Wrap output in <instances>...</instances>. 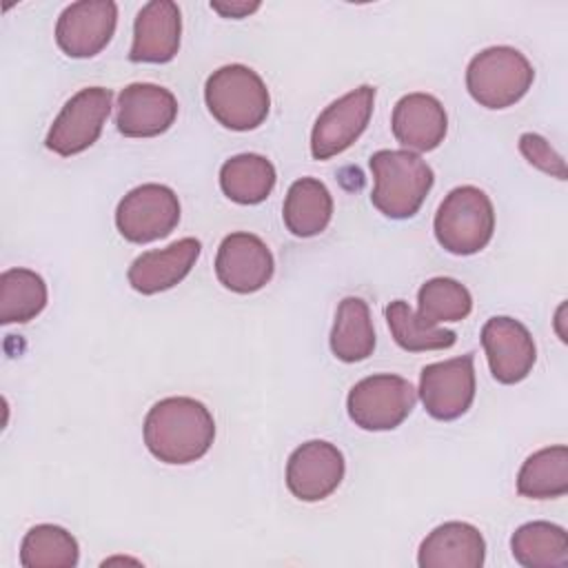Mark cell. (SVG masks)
<instances>
[{"mask_svg":"<svg viewBox=\"0 0 568 568\" xmlns=\"http://www.w3.org/2000/svg\"><path fill=\"white\" fill-rule=\"evenodd\" d=\"M275 180V166L260 153L233 155L220 169V189L237 204L264 202L271 195Z\"/></svg>","mask_w":568,"mask_h":568,"instance_id":"cell-21","label":"cell"},{"mask_svg":"<svg viewBox=\"0 0 568 568\" xmlns=\"http://www.w3.org/2000/svg\"><path fill=\"white\" fill-rule=\"evenodd\" d=\"M118 4L111 0H80L60 13L55 42L69 58H93L113 38Z\"/></svg>","mask_w":568,"mask_h":568,"instance_id":"cell-11","label":"cell"},{"mask_svg":"<svg viewBox=\"0 0 568 568\" xmlns=\"http://www.w3.org/2000/svg\"><path fill=\"white\" fill-rule=\"evenodd\" d=\"M417 390L399 375L379 373L359 379L348 397L346 410L362 430H393L415 408Z\"/></svg>","mask_w":568,"mask_h":568,"instance_id":"cell-6","label":"cell"},{"mask_svg":"<svg viewBox=\"0 0 568 568\" xmlns=\"http://www.w3.org/2000/svg\"><path fill=\"white\" fill-rule=\"evenodd\" d=\"M47 284L31 268H7L0 275V322L24 324L47 306Z\"/></svg>","mask_w":568,"mask_h":568,"instance_id":"cell-25","label":"cell"},{"mask_svg":"<svg viewBox=\"0 0 568 568\" xmlns=\"http://www.w3.org/2000/svg\"><path fill=\"white\" fill-rule=\"evenodd\" d=\"M532 80V64L513 47H488L479 51L466 69V89L470 98L486 109L513 106L528 93Z\"/></svg>","mask_w":568,"mask_h":568,"instance_id":"cell-5","label":"cell"},{"mask_svg":"<svg viewBox=\"0 0 568 568\" xmlns=\"http://www.w3.org/2000/svg\"><path fill=\"white\" fill-rule=\"evenodd\" d=\"M433 231L439 246L453 255L479 253L495 233L490 197L470 184L453 189L435 213Z\"/></svg>","mask_w":568,"mask_h":568,"instance_id":"cell-4","label":"cell"},{"mask_svg":"<svg viewBox=\"0 0 568 568\" xmlns=\"http://www.w3.org/2000/svg\"><path fill=\"white\" fill-rule=\"evenodd\" d=\"M180 222V200L164 184H140L131 189L115 209L120 235L133 244L166 237Z\"/></svg>","mask_w":568,"mask_h":568,"instance_id":"cell-8","label":"cell"},{"mask_svg":"<svg viewBox=\"0 0 568 568\" xmlns=\"http://www.w3.org/2000/svg\"><path fill=\"white\" fill-rule=\"evenodd\" d=\"M78 557L75 537L55 524L33 526L20 546V564L24 568H73Z\"/></svg>","mask_w":568,"mask_h":568,"instance_id":"cell-26","label":"cell"},{"mask_svg":"<svg viewBox=\"0 0 568 568\" xmlns=\"http://www.w3.org/2000/svg\"><path fill=\"white\" fill-rule=\"evenodd\" d=\"M486 541L473 524L446 521L433 528L417 552L422 568H481Z\"/></svg>","mask_w":568,"mask_h":568,"instance_id":"cell-19","label":"cell"},{"mask_svg":"<svg viewBox=\"0 0 568 568\" xmlns=\"http://www.w3.org/2000/svg\"><path fill=\"white\" fill-rule=\"evenodd\" d=\"M519 151L539 171H544V173H548V175H552L557 180H566V175H568L566 162L550 146V142L544 135H539V133H524L519 138Z\"/></svg>","mask_w":568,"mask_h":568,"instance_id":"cell-29","label":"cell"},{"mask_svg":"<svg viewBox=\"0 0 568 568\" xmlns=\"http://www.w3.org/2000/svg\"><path fill=\"white\" fill-rule=\"evenodd\" d=\"M342 450L324 439L297 446L286 462V486L302 501H322L337 490L344 479Z\"/></svg>","mask_w":568,"mask_h":568,"instance_id":"cell-12","label":"cell"},{"mask_svg":"<svg viewBox=\"0 0 568 568\" xmlns=\"http://www.w3.org/2000/svg\"><path fill=\"white\" fill-rule=\"evenodd\" d=\"M510 550L517 564L526 568L568 566V535L550 521H528L510 537Z\"/></svg>","mask_w":568,"mask_h":568,"instance_id":"cell-23","label":"cell"},{"mask_svg":"<svg viewBox=\"0 0 568 568\" xmlns=\"http://www.w3.org/2000/svg\"><path fill=\"white\" fill-rule=\"evenodd\" d=\"M384 315H386L388 328L393 333V339L397 342V346H402L408 353L450 348L457 339L455 331L424 324L404 300L390 302L386 306Z\"/></svg>","mask_w":568,"mask_h":568,"instance_id":"cell-28","label":"cell"},{"mask_svg":"<svg viewBox=\"0 0 568 568\" xmlns=\"http://www.w3.org/2000/svg\"><path fill=\"white\" fill-rule=\"evenodd\" d=\"M331 351L337 359L353 364L362 362L375 351V328L368 304L362 297H344L335 313L331 331Z\"/></svg>","mask_w":568,"mask_h":568,"instance_id":"cell-22","label":"cell"},{"mask_svg":"<svg viewBox=\"0 0 568 568\" xmlns=\"http://www.w3.org/2000/svg\"><path fill=\"white\" fill-rule=\"evenodd\" d=\"M375 104V87L362 84L331 102L311 131V153L315 160H331L346 151L366 129Z\"/></svg>","mask_w":568,"mask_h":568,"instance_id":"cell-9","label":"cell"},{"mask_svg":"<svg viewBox=\"0 0 568 568\" xmlns=\"http://www.w3.org/2000/svg\"><path fill=\"white\" fill-rule=\"evenodd\" d=\"M368 166L375 180L371 202L390 220L413 217L435 182L426 160L406 149L375 151Z\"/></svg>","mask_w":568,"mask_h":568,"instance_id":"cell-2","label":"cell"},{"mask_svg":"<svg viewBox=\"0 0 568 568\" xmlns=\"http://www.w3.org/2000/svg\"><path fill=\"white\" fill-rule=\"evenodd\" d=\"M202 244L195 237H182L166 248L146 251L129 266V284L142 295H155L180 284L195 266Z\"/></svg>","mask_w":568,"mask_h":568,"instance_id":"cell-17","label":"cell"},{"mask_svg":"<svg viewBox=\"0 0 568 568\" xmlns=\"http://www.w3.org/2000/svg\"><path fill=\"white\" fill-rule=\"evenodd\" d=\"M178 118L175 95L151 82H133L118 95L115 126L126 138H155Z\"/></svg>","mask_w":568,"mask_h":568,"instance_id":"cell-15","label":"cell"},{"mask_svg":"<svg viewBox=\"0 0 568 568\" xmlns=\"http://www.w3.org/2000/svg\"><path fill=\"white\" fill-rule=\"evenodd\" d=\"M390 126L395 140L406 151H433L446 138L448 118L435 95L408 93L395 104Z\"/></svg>","mask_w":568,"mask_h":568,"instance_id":"cell-18","label":"cell"},{"mask_svg":"<svg viewBox=\"0 0 568 568\" xmlns=\"http://www.w3.org/2000/svg\"><path fill=\"white\" fill-rule=\"evenodd\" d=\"M275 271L273 253L253 233L237 231L220 242L215 255V275L233 293H255L264 288Z\"/></svg>","mask_w":568,"mask_h":568,"instance_id":"cell-13","label":"cell"},{"mask_svg":"<svg viewBox=\"0 0 568 568\" xmlns=\"http://www.w3.org/2000/svg\"><path fill=\"white\" fill-rule=\"evenodd\" d=\"M111 89L104 87H87L71 95L47 133V149L71 158L95 144L111 113Z\"/></svg>","mask_w":568,"mask_h":568,"instance_id":"cell-7","label":"cell"},{"mask_svg":"<svg viewBox=\"0 0 568 568\" xmlns=\"http://www.w3.org/2000/svg\"><path fill=\"white\" fill-rule=\"evenodd\" d=\"M204 100L209 113L231 131L257 129L271 109L264 80L244 64H224L206 78Z\"/></svg>","mask_w":568,"mask_h":568,"instance_id":"cell-3","label":"cell"},{"mask_svg":"<svg viewBox=\"0 0 568 568\" xmlns=\"http://www.w3.org/2000/svg\"><path fill=\"white\" fill-rule=\"evenodd\" d=\"M213 439V415L193 397L160 399L144 417V444L164 464L182 466L197 462L209 453Z\"/></svg>","mask_w":568,"mask_h":568,"instance_id":"cell-1","label":"cell"},{"mask_svg":"<svg viewBox=\"0 0 568 568\" xmlns=\"http://www.w3.org/2000/svg\"><path fill=\"white\" fill-rule=\"evenodd\" d=\"M517 493L528 499H555L568 493V448L546 446L519 468Z\"/></svg>","mask_w":568,"mask_h":568,"instance_id":"cell-24","label":"cell"},{"mask_svg":"<svg viewBox=\"0 0 568 568\" xmlns=\"http://www.w3.org/2000/svg\"><path fill=\"white\" fill-rule=\"evenodd\" d=\"M473 311L470 291L453 277H433L417 293V317L437 326L442 322H462Z\"/></svg>","mask_w":568,"mask_h":568,"instance_id":"cell-27","label":"cell"},{"mask_svg":"<svg viewBox=\"0 0 568 568\" xmlns=\"http://www.w3.org/2000/svg\"><path fill=\"white\" fill-rule=\"evenodd\" d=\"M182 36V13L173 0L146 2L133 22L131 62L164 64L178 55Z\"/></svg>","mask_w":568,"mask_h":568,"instance_id":"cell-16","label":"cell"},{"mask_svg":"<svg viewBox=\"0 0 568 568\" xmlns=\"http://www.w3.org/2000/svg\"><path fill=\"white\" fill-rule=\"evenodd\" d=\"M473 353L462 357L433 362L422 368L419 397L426 413L439 422L462 417L475 399Z\"/></svg>","mask_w":568,"mask_h":568,"instance_id":"cell-10","label":"cell"},{"mask_svg":"<svg viewBox=\"0 0 568 568\" xmlns=\"http://www.w3.org/2000/svg\"><path fill=\"white\" fill-rule=\"evenodd\" d=\"M211 9L224 18H246L260 9V2H211Z\"/></svg>","mask_w":568,"mask_h":568,"instance_id":"cell-30","label":"cell"},{"mask_svg":"<svg viewBox=\"0 0 568 568\" xmlns=\"http://www.w3.org/2000/svg\"><path fill=\"white\" fill-rule=\"evenodd\" d=\"M481 346L490 373L499 384H517L526 379L537 359L530 331L508 315H495L484 324Z\"/></svg>","mask_w":568,"mask_h":568,"instance_id":"cell-14","label":"cell"},{"mask_svg":"<svg viewBox=\"0 0 568 568\" xmlns=\"http://www.w3.org/2000/svg\"><path fill=\"white\" fill-rule=\"evenodd\" d=\"M282 217L295 237L320 235L333 217V197L317 178H300L288 186Z\"/></svg>","mask_w":568,"mask_h":568,"instance_id":"cell-20","label":"cell"}]
</instances>
